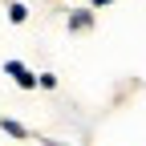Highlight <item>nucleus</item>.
Listing matches in <instances>:
<instances>
[{
  "instance_id": "f257e3e1",
  "label": "nucleus",
  "mask_w": 146,
  "mask_h": 146,
  "mask_svg": "<svg viewBox=\"0 0 146 146\" xmlns=\"http://www.w3.org/2000/svg\"><path fill=\"white\" fill-rule=\"evenodd\" d=\"M94 21H98V8H94V4H89V8H69L65 29H69V33H89Z\"/></svg>"
},
{
  "instance_id": "f03ea898",
  "label": "nucleus",
  "mask_w": 146,
  "mask_h": 146,
  "mask_svg": "<svg viewBox=\"0 0 146 146\" xmlns=\"http://www.w3.org/2000/svg\"><path fill=\"white\" fill-rule=\"evenodd\" d=\"M4 73H8L21 89H36V73H33L25 61H4Z\"/></svg>"
},
{
  "instance_id": "7ed1b4c3",
  "label": "nucleus",
  "mask_w": 146,
  "mask_h": 146,
  "mask_svg": "<svg viewBox=\"0 0 146 146\" xmlns=\"http://www.w3.org/2000/svg\"><path fill=\"white\" fill-rule=\"evenodd\" d=\"M0 130H4V134H12V138H21V142L29 138V130H25V126L16 122V118H0Z\"/></svg>"
},
{
  "instance_id": "20e7f679",
  "label": "nucleus",
  "mask_w": 146,
  "mask_h": 146,
  "mask_svg": "<svg viewBox=\"0 0 146 146\" xmlns=\"http://www.w3.org/2000/svg\"><path fill=\"white\" fill-rule=\"evenodd\" d=\"M8 21H12V25H25V21H29V8L21 4V0H8Z\"/></svg>"
},
{
  "instance_id": "39448f33",
  "label": "nucleus",
  "mask_w": 146,
  "mask_h": 146,
  "mask_svg": "<svg viewBox=\"0 0 146 146\" xmlns=\"http://www.w3.org/2000/svg\"><path fill=\"white\" fill-rule=\"evenodd\" d=\"M36 85L41 89H57V73H36Z\"/></svg>"
},
{
  "instance_id": "423d86ee",
  "label": "nucleus",
  "mask_w": 146,
  "mask_h": 146,
  "mask_svg": "<svg viewBox=\"0 0 146 146\" xmlns=\"http://www.w3.org/2000/svg\"><path fill=\"white\" fill-rule=\"evenodd\" d=\"M89 4H94V8H106V4H114V0H89Z\"/></svg>"
},
{
  "instance_id": "0eeeda50",
  "label": "nucleus",
  "mask_w": 146,
  "mask_h": 146,
  "mask_svg": "<svg viewBox=\"0 0 146 146\" xmlns=\"http://www.w3.org/2000/svg\"><path fill=\"white\" fill-rule=\"evenodd\" d=\"M45 146H61V142H53V138H45Z\"/></svg>"
}]
</instances>
